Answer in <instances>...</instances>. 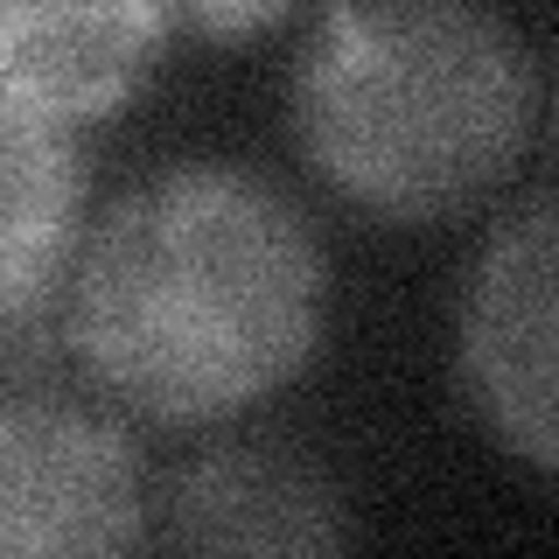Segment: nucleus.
Here are the masks:
<instances>
[{
  "label": "nucleus",
  "mask_w": 559,
  "mask_h": 559,
  "mask_svg": "<svg viewBox=\"0 0 559 559\" xmlns=\"http://www.w3.org/2000/svg\"><path fill=\"white\" fill-rule=\"evenodd\" d=\"M162 8L168 28L197 35V43H259L280 22H294L308 0H162Z\"/></svg>",
  "instance_id": "nucleus-8"
},
{
  "label": "nucleus",
  "mask_w": 559,
  "mask_h": 559,
  "mask_svg": "<svg viewBox=\"0 0 559 559\" xmlns=\"http://www.w3.org/2000/svg\"><path fill=\"white\" fill-rule=\"evenodd\" d=\"M92 231L84 133L0 92V364L63 336V301Z\"/></svg>",
  "instance_id": "nucleus-6"
},
{
  "label": "nucleus",
  "mask_w": 559,
  "mask_h": 559,
  "mask_svg": "<svg viewBox=\"0 0 559 559\" xmlns=\"http://www.w3.org/2000/svg\"><path fill=\"white\" fill-rule=\"evenodd\" d=\"M154 546L336 552L357 546V503L336 468L301 441H210L154 489Z\"/></svg>",
  "instance_id": "nucleus-5"
},
{
  "label": "nucleus",
  "mask_w": 559,
  "mask_h": 559,
  "mask_svg": "<svg viewBox=\"0 0 559 559\" xmlns=\"http://www.w3.org/2000/svg\"><path fill=\"white\" fill-rule=\"evenodd\" d=\"M154 489L119 406L0 364V552H133Z\"/></svg>",
  "instance_id": "nucleus-3"
},
{
  "label": "nucleus",
  "mask_w": 559,
  "mask_h": 559,
  "mask_svg": "<svg viewBox=\"0 0 559 559\" xmlns=\"http://www.w3.org/2000/svg\"><path fill=\"white\" fill-rule=\"evenodd\" d=\"M168 35L162 0H0V92L92 133L147 92Z\"/></svg>",
  "instance_id": "nucleus-7"
},
{
  "label": "nucleus",
  "mask_w": 559,
  "mask_h": 559,
  "mask_svg": "<svg viewBox=\"0 0 559 559\" xmlns=\"http://www.w3.org/2000/svg\"><path fill=\"white\" fill-rule=\"evenodd\" d=\"M329 245L245 162H168L92 217L63 301L78 371L147 427H231L314 364Z\"/></svg>",
  "instance_id": "nucleus-1"
},
{
  "label": "nucleus",
  "mask_w": 559,
  "mask_h": 559,
  "mask_svg": "<svg viewBox=\"0 0 559 559\" xmlns=\"http://www.w3.org/2000/svg\"><path fill=\"white\" fill-rule=\"evenodd\" d=\"M454 378L489 441L559 476V197L476 245L454 294Z\"/></svg>",
  "instance_id": "nucleus-4"
},
{
  "label": "nucleus",
  "mask_w": 559,
  "mask_h": 559,
  "mask_svg": "<svg viewBox=\"0 0 559 559\" xmlns=\"http://www.w3.org/2000/svg\"><path fill=\"white\" fill-rule=\"evenodd\" d=\"M538 119H546V140H552V154H559V70H552V92H546V112H538Z\"/></svg>",
  "instance_id": "nucleus-9"
},
{
  "label": "nucleus",
  "mask_w": 559,
  "mask_h": 559,
  "mask_svg": "<svg viewBox=\"0 0 559 559\" xmlns=\"http://www.w3.org/2000/svg\"><path fill=\"white\" fill-rule=\"evenodd\" d=\"M538 112V57L503 0H329L287 78L308 175L399 231L489 203Z\"/></svg>",
  "instance_id": "nucleus-2"
}]
</instances>
